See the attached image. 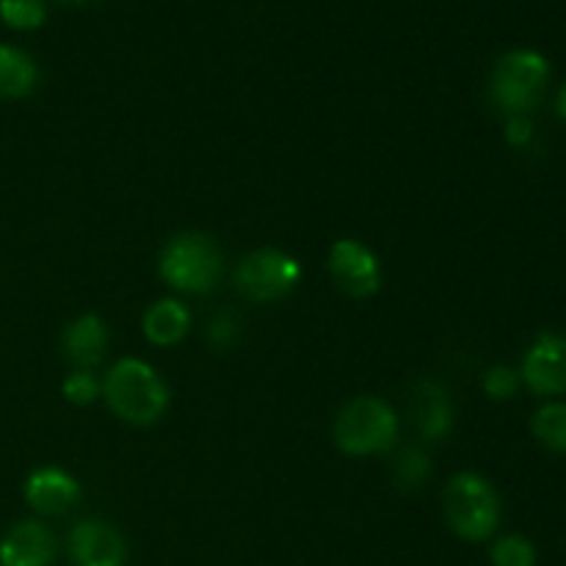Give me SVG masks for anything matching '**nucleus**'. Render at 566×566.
Returning a JSON list of instances; mask_svg holds the SVG:
<instances>
[{
  "label": "nucleus",
  "mask_w": 566,
  "mask_h": 566,
  "mask_svg": "<svg viewBox=\"0 0 566 566\" xmlns=\"http://www.w3.org/2000/svg\"><path fill=\"white\" fill-rule=\"evenodd\" d=\"M221 265H224V258L213 238L202 235V232H180L164 247L158 269L169 287L202 296V293L213 291V285L219 282Z\"/></svg>",
  "instance_id": "obj_4"
},
{
  "label": "nucleus",
  "mask_w": 566,
  "mask_h": 566,
  "mask_svg": "<svg viewBox=\"0 0 566 566\" xmlns=\"http://www.w3.org/2000/svg\"><path fill=\"white\" fill-rule=\"evenodd\" d=\"M25 501L39 514H64L81 501V484L61 468L33 470L25 481Z\"/></svg>",
  "instance_id": "obj_11"
},
{
  "label": "nucleus",
  "mask_w": 566,
  "mask_h": 566,
  "mask_svg": "<svg viewBox=\"0 0 566 566\" xmlns=\"http://www.w3.org/2000/svg\"><path fill=\"white\" fill-rule=\"evenodd\" d=\"M531 431L547 451L566 453V403L553 401L536 409V415L531 418Z\"/></svg>",
  "instance_id": "obj_16"
},
{
  "label": "nucleus",
  "mask_w": 566,
  "mask_h": 566,
  "mask_svg": "<svg viewBox=\"0 0 566 566\" xmlns=\"http://www.w3.org/2000/svg\"><path fill=\"white\" fill-rule=\"evenodd\" d=\"M520 379L534 396L553 398L566 392V337L539 332L523 357Z\"/></svg>",
  "instance_id": "obj_8"
},
{
  "label": "nucleus",
  "mask_w": 566,
  "mask_h": 566,
  "mask_svg": "<svg viewBox=\"0 0 566 566\" xmlns=\"http://www.w3.org/2000/svg\"><path fill=\"white\" fill-rule=\"evenodd\" d=\"M235 329H238L235 315H232L230 310H224V313L216 315L213 324H210V343H213L216 348L230 346V343L235 340Z\"/></svg>",
  "instance_id": "obj_22"
},
{
  "label": "nucleus",
  "mask_w": 566,
  "mask_h": 566,
  "mask_svg": "<svg viewBox=\"0 0 566 566\" xmlns=\"http://www.w3.org/2000/svg\"><path fill=\"white\" fill-rule=\"evenodd\" d=\"M103 392L111 412L133 426L158 423L169 407V387L158 370L142 359H119L105 376Z\"/></svg>",
  "instance_id": "obj_1"
},
{
  "label": "nucleus",
  "mask_w": 566,
  "mask_h": 566,
  "mask_svg": "<svg viewBox=\"0 0 566 566\" xmlns=\"http://www.w3.org/2000/svg\"><path fill=\"white\" fill-rule=\"evenodd\" d=\"M191 329V313L177 298H160L144 313V337L153 346H177Z\"/></svg>",
  "instance_id": "obj_13"
},
{
  "label": "nucleus",
  "mask_w": 566,
  "mask_h": 566,
  "mask_svg": "<svg viewBox=\"0 0 566 566\" xmlns=\"http://www.w3.org/2000/svg\"><path fill=\"white\" fill-rule=\"evenodd\" d=\"M431 473V462L420 448H407L396 459V481L401 490H420Z\"/></svg>",
  "instance_id": "obj_19"
},
{
  "label": "nucleus",
  "mask_w": 566,
  "mask_h": 566,
  "mask_svg": "<svg viewBox=\"0 0 566 566\" xmlns=\"http://www.w3.org/2000/svg\"><path fill=\"white\" fill-rule=\"evenodd\" d=\"M302 263L282 249H258L235 271L238 293L249 302H280L302 282Z\"/></svg>",
  "instance_id": "obj_6"
},
{
  "label": "nucleus",
  "mask_w": 566,
  "mask_h": 566,
  "mask_svg": "<svg viewBox=\"0 0 566 566\" xmlns=\"http://www.w3.org/2000/svg\"><path fill=\"white\" fill-rule=\"evenodd\" d=\"M72 566H125L127 547L119 531L103 520H83L70 534Z\"/></svg>",
  "instance_id": "obj_9"
},
{
  "label": "nucleus",
  "mask_w": 566,
  "mask_h": 566,
  "mask_svg": "<svg viewBox=\"0 0 566 566\" xmlns=\"http://www.w3.org/2000/svg\"><path fill=\"white\" fill-rule=\"evenodd\" d=\"M105 346H108V329H105L103 318L94 313L81 315L72 321L64 329V352L72 365L81 370L94 368L103 359Z\"/></svg>",
  "instance_id": "obj_12"
},
{
  "label": "nucleus",
  "mask_w": 566,
  "mask_h": 566,
  "mask_svg": "<svg viewBox=\"0 0 566 566\" xmlns=\"http://www.w3.org/2000/svg\"><path fill=\"white\" fill-rule=\"evenodd\" d=\"M55 562V536L36 520L17 523L0 539V566H50Z\"/></svg>",
  "instance_id": "obj_10"
},
{
  "label": "nucleus",
  "mask_w": 566,
  "mask_h": 566,
  "mask_svg": "<svg viewBox=\"0 0 566 566\" xmlns=\"http://www.w3.org/2000/svg\"><path fill=\"white\" fill-rule=\"evenodd\" d=\"M534 542L520 534H506L492 545V564L495 566H536Z\"/></svg>",
  "instance_id": "obj_18"
},
{
  "label": "nucleus",
  "mask_w": 566,
  "mask_h": 566,
  "mask_svg": "<svg viewBox=\"0 0 566 566\" xmlns=\"http://www.w3.org/2000/svg\"><path fill=\"white\" fill-rule=\"evenodd\" d=\"M551 83V64L542 53L528 48L512 50L492 70V103L506 116H531L539 108Z\"/></svg>",
  "instance_id": "obj_2"
},
{
  "label": "nucleus",
  "mask_w": 566,
  "mask_h": 566,
  "mask_svg": "<svg viewBox=\"0 0 566 566\" xmlns=\"http://www.w3.org/2000/svg\"><path fill=\"white\" fill-rule=\"evenodd\" d=\"M61 3H88V0H61Z\"/></svg>",
  "instance_id": "obj_25"
},
{
  "label": "nucleus",
  "mask_w": 566,
  "mask_h": 566,
  "mask_svg": "<svg viewBox=\"0 0 566 566\" xmlns=\"http://www.w3.org/2000/svg\"><path fill=\"white\" fill-rule=\"evenodd\" d=\"M0 20L14 31H33L48 20L44 0H0Z\"/></svg>",
  "instance_id": "obj_17"
},
{
  "label": "nucleus",
  "mask_w": 566,
  "mask_h": 566,
  "mask_svg": "<svg viewBox=\"0 0 566 566\" xmlns=\"http://www.w3.org/2000/svg\"><path fill=\"white\" fill-rule=\"evenodd\" d=\"M418 429L431 442L446 440L453 429L451 398L437 381H423L418 387Z\"/></svg>",
  "instance_id": "obj_14"
},
{
  "label": "nucleus",
  "mask_w": 566,
  "mask_h": 566,
  "mask_svg": "<svg viewBox=\"0 0 566 566\" xmlns=\"http://www.w3.org/2000/svg\"><path fill=\"white\" fill-rule=\"evenodd\" d=\"M556 114L562 116V119L566 122V83L562 88H558V97H556Z\"/></svg>",
  "instance_id": "obj_24"
},
{
  "label": "nucleus",
  "mask_w": 566,
  "mask_h": 566,
  "mask_svg": "<svg viewBox=\"0 0 566 566\" xmlns=\"http://www.w3.org/2000/svg\"><path fill=\"white\" fill-rule=\"evenodd\" d=\"M520 385V370L509 368V365H492L484 374V392L492 398V401H509V398L517 396Z\"/></svg>",
  "instance_id": "obj_20"
},
{
  "label": "nucleus",
  "mask_w": 566,
  "mask_h": 566,
  "mask_svg": "<svg viewBox=\"0 0 566 566\" xmlns=\"http://www.w3.org/2000/svg\"><path fill=\"white\" fill-rule=\"evenodd\" d=\"M503 136L512 147H528L534 142V122L531 116H509Z\"/></svg>",
  "instance_id": "obj_23"
},
{
  "label": "nucleus",
  "mask_w": 566,
  "mask_h": 566,
  "mask_svg": "<svg viewBox=\"0 0 566 566\" xmlns=\"http://www.w3.org/2000/svg\"><path fill=\"white\" fill-rule=\"evenodd\" d=\"M398 440V418L387 401L359 396L337 412L335 442L348 457H370L390 451Z\"/></svg>",
  "instance_id": "obj_5"
},
{
  "label": "nucleus",
  "mask_w": 566,
  "mask_h": 566,
  "mask_svg": "<svg viewBox=\"0 0 566 566\" xmlns=\"http://www.w3.org/2000/svg\"><path fill=\"white\" fill-rule=\"evenodd\" d=\"M61 390H64V398L70 403H75V407H88V403L97 401L99 381L94 379L88 370H75V374L66 376Z\"/></svg>",
  "instance_id": "obj_21"
},
{
  "label": "nucleus",
  "mask_w": 566,
  "mask_h": 566,
  "mask_svg": "<svg viewBox=\"0 0 566 566\" xmlns=\"http://www.w3.org/2000/svg\"><path fill=\"white\" fill-rule=\"evenodd\" d=\"M329 274L352 298H368L381 287V265L370 247L357 238H343L329 249Z\"/></svg>",
  "instance_id": "obj_7"
},
{
  "label": "nucleus",
  "mask_w": 566,
  "mask_h": 566,
  "mask_svg": "<svg viewBox=\"0 0 566 566\" xmlns=\"http://www.w3.org/2000/svg\"><path fill=\"white\" fill-rule=\"evenodd\" d=\"M442 506L451 531L464 542L490 539L501 525V495L479 473L453 475L446 486Z\"/></svg>",
  "instance_id": "obj_3"
},
{
  "label": "nucleus",
  "mask_w": 566,
  "mask_h": 566,
  "mask_svg": "<svg viewBox=\"0 0 566 566\" xmlns=\"http://www.w3.org/2000/svg\"><path fill=\"white\" fill-rule=\"evenodd\" d=\"M39 70L31 55L11 44H0V99H20L36 88Z\"/></svg>",
  "instance_id": "obj_15"
}]
</instances>
